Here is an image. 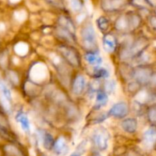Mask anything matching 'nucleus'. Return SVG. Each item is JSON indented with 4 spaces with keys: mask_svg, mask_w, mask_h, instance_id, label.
Wrapping results in <instances>:
<instances>
[{
    "mask_svg": "<svg viewBox=\"0 0 156 156\" xmlns=\"http://www.w3.org/2000/svg\"><path fill=\"white\" fill-rule=\"evenodd\" d=\"M82 46L90 52H96L98 49L97 34L93 24L91 22L87 23L83 26L80 32Z\"/></svg>",
    "mask_w": 156,
    "mask_h": 156,
    "instance_id": "f257e3e1",
    "label": "nucleus"
},
{
    "mask_svg": "<svg viewBox=\"0 0 156 156\" xmlns=\"http://www.w3.org/2000/svg\"><path fill=\"white\" fill-rule=\"evenodd\" d=\"M47 76L48 70L44 63H35L29 70V77L36 84H40L45 81Z\"/></svg>",
    "mask_w": 156,
    "mask_h": 156,
    "instance_id": "f03ea898",
    "label": "nucleus"
},
{
    "mask_svg": "<svg viewBox=\"0 0 156 156\" xmlns=\"http://www.w3.org/2000/svg\"><path fill=\"white\" fill-rule=\"evenodd\" d=\"M92 141L99 151H105L108 148L109 132L106 128L102 127L97 128L92 134Z\"/></svg>",
    "mask_w": 156,
    "mask_h": 156,
    "instance_id": "7ed1b4c3",
    "label": "nucleus"
},
{
    "mask_svg": "<svg viewBox=\"0 0 156 156\" xmlns=\"http://www.w3.org/2000/svg\"><path fill=\"white\" fill-rule=\"evenodd\" d=\"M58 50L60 54L70 65L73 67H79L80 65V58H79V53L74 48L66 45H61L59 46Z\"/></svg>",
    "mask_w": 156,
    "mask_h": 156,
    "instance_id": "20e7f679",
    "label": "nucleus"
},
{
    "mask_svg": "<svg viewBox=\"0 0 156 156\" xmlns=\"http://www.w3.org/2000/svg\"><path fill=\"white\" fill-rule=\"evenodd\" d=\"M128 113H129V107L127 103L125 102H119L111 106L108 114L113 117L121 119L125 117Z\"/></svg>",
    "mask_w": 156,
    "mask_h": 156,
    "instance_id": "39448f33",
    "label": "nucleus"
},
{
    "mask_svg": "<svg viewBox=\"0 0 156 156\" xmlns=\"http://www.w3.org/2000/svg\"><path fill=\"white\" fill-rule=\"evenodd\" d=\"M53 151L58 156L66 155L69 152V146L67 141L63 136H59L54 142L53 146Z\"/></svg>",
    "mask_w": 156,
    "mask_h": 156,
    "instance_id": "423d86ee",
    "label": "nucleus"
},
{
    "mask_svg": "<svg viewBox=\"0 0 156 156\" xmlns=\"http://www.w3.org/2000/svg\"><path fill=\"white\" fill-rule=\"evenodd\" d=\"M103 48L107 53H113L117 47V40L112 35H106L104 36L102 40Z\"/></svg>",
    "mask_w": 156,
    "mask_h": 156,
    "instance_id": "0eeeda50",
    "label": "nucleus"
},
{
    "mask_svg": "<svg viewBox=\"0 0 156 156\" xmlns=\"http://www.w3.org/2000/svg\"><path fill=\"white\" fill-rule=\"evenodd\" d=\"M133 76L138 83L146 84L151 79V72L149 69L140 67L134 71Z\"/></svg>",
    "mask_w": 156,
    "mask_h": 156,
    "instance_id": "6e6552de",
    "label": "nucleus"
},
{
    "mask_svg": "<svg viewBox=\"0 0 156 156\" xmlns=\"http://www.w3.org/2000/svg\"><path fill=\"white\" fill-rule=\"evenodd\" d=\"M86 80L83 75H77L73 84V92L76 95H81L85 90Z\"/></svg>",
    "mask_w": 156,
    "mask_h": 156,
    "instance_id": "1a4fd4ad",
    "label": "nucleus"
},
{
    "mask_svg": "<svg viewBox=\"0 0 156 156\" xmlns=\"http://www.w3.org/2000/svg\"><path fill=\"white\" fill-rule=\"evenodd\" d=\"M15 120L18 122L21 126V129L26 133H28L30 132V123L29 121L28 117L25 113L22 112H18L15 116Z\"/></svg>",
    "mask_w": 156,
    "mask_h": 156,
    "instance_id": "9d476101",
    "label": "nucleus"
},
{
    "mask_svg": "<svg viewBox=\"0 0 156 156\" xmlns=\"http://www.w3.org/2000/svg\"><path fill=\"white\" fill-rule=\"evenodd\" d=\"M138 123L136 119L134 118H127L121 122V128L127 133H134L137 129Z\"/></svg>",
    "mask_w": 156,
    "mask_h": 156,
    "instance_id": "9b49d317",
    "label": "nucleus"
},
{
    "mask_svg": "<svg viewBox=\"0 0 156 156\" xmlns=\"http://www.w3.org/2000/svg\"><path fill=\"white\" fill-rule=\"evenodd\" d=\"M143 142L147 147H152L156 142V129L155 128H149L143 135Z\"/></svg>",
    "mask_w": 156,
    "mask_h": 156,
    "instance_id": "f8f14e48",
    "label": "nucleus"
},
{
    "mask_svg": "<svg viewBox=\"0 0 156 156\" xmlns=\"http://www.w3.org/2000/svg\"><path fill=\"white\" fill-rule=\"evenodd\" d=\"M85 59L86 62L89 65L93 66V67H98L103 62L101 57L96 52H89L85 55Z\"/></svg>",
    "mask_w": 156,
    "mask_h": 156,
    "instance_id": "ddd939ff",
    "label": "nucleus"
},
{
    "mask_svg": "<svg viewBox=\"0 0 156 156\" xmlns=\"http://www.w3.org/2000/svg\"><path fill=\"white\" fill-rule=\"evenodd\" d=\"M123 6V0H105L102 3V8L105 11H115Z\"/></svg>",
    "mask_w": 156,
    "mask_h": 156,
    "instance_id": "4468645a",
    "label": "nucleus"
},
{
    "mask_svg": "<svg viewBox=\"0 0 156 156\" xmlns=\"http://www.w3.org/2000/svg\"><path fill=\"white\" fill-rule=\"evenodd\" d=\"M108 101V96L105 92L103 91H98L96 93L95 102H94V108L95 110H99L105 106Z\"/></svg>",
    "mask_w": 156,
    "mask_h": 156,
    "instance_id": "2eb2a0df",
    "label": "nucleus"
},
{
    "mask_svg": "<svg viewBox=\"0 0 156 156\" xmlns=\"http://www.w3.org/2000/svg\"><path fill=\"white\" fill-rule=\"evenodd\" d=\"M59 24L60 27L64 28L67 29L69 32H71L72 34L74 35L75 32H76V27H75L73 21L66 16H60L59 18Z\"/></svg>",
    "mask_w": 156,
    "mask_h": 156,
    "instance_id": "dca6fc26",
    "label": "nucleus"
},
{
    "mask_svg": "<svg viewBox=\"0 0 156 156\" xmlns=\"http://www.w3.org/2000/svg\"><path fill=\"white\" fill-rule=\"evenodd\" d=\"M115 28H117V30L120 31V32H125V31L130 29L129 19L127 17L121 16L117 18L115 23Z\"/></svg>",
    "mask_w": 156,
    "mask_h": 156,
    "instance_id": "f3484780",
    "label": "nucleus"
},
{
    "mask_svg": "<svg viewBox=\"0 0 156 156\" xmlns=\"http://www.w3.org/2000/svg\"><path fill=\"white\" fill-rule=\"evenodd\" d=\"M41 141H42L43 146H44V148H45V149L50 150L53 148V144H54L55 141L51 134L44 132L42 138H41Z\"/></svg>",
    "mask_w": 156,
    "mask_h": 156,
    "instance_id": "a211bd4d",
    "label": "nucleus"
},
{
    "mask_svg": "<svg viewBox=\"0 0 156 156\" xmlns=\"http://www.w3.org/2000/svg\"><path fill=\"white\" fill-rule=\"evenodd\" d=\"M56 35L60 38L66 40V41H69V42H73V41H74L73 34H72L67 29L64 28L62 27H59L56 29Z\"/></svg>",
    "mask_w": 156,
    "mask_h": 156,
    "instance_id": "6ab92c4d",
    "label": "nucleus"
},
{
    "mask_svg": "<svg viewBox=\"0 0 156 156\" xmlns=\"http://www.w3.org/2000/svg\"><path fill=\"white\" fill-rule=\"evenodd\" d=\"M15 51L19 56H25L29 51V46L24 41H20L15 46Z\"/></svg>",
    "mask_w": 156,
    "mask_h": 156,
    "instance_id": "aec40b11",
    "label": "nucleus"
},
{
    "mask_svg": "<svg viewBox=\"0 0 156 156\" xmlns=\"http://www.w3.org/2000/svg\"><path fill=\"white\" fill-rule=\"evenodd\" d=\"M110 76V73L108 69L102 67L101 66L94 67V76L95 79H101V78H108Z\"/></svg>",
    "mask_w": 156,
    "mask_h": 156,
    "instance_id": "412c9836",
    "label": "nucleus"
},
{
    "mask_svg": "<svg viewBox=\"0 0 156 156\" xmlns=\"http://www.w3.org/2000/svg\"><path fill=\"white\" fill-rule=\"evenodd\" d=\"M0 93H1V96H2L3 97L8 99L9 102L12 100V93H11V90H9V87L6 85L5 83L2 80H0Z\"/></svg>",
    "mask_w": 156,
    "mask_h": 156,
    "instance_id": "4be33fe9",
    "label": "nucleus"
},
{
    "mask_svg": "<svg viewBox=\"0 0 156 156\" xmlns=\"http://www.w3.org/2000/svg\"><path fill=\"white\" fill-rule=\"evenodd\" d=\"M96 24H97V26L99 30L102 32H107L108 28H109V21L105 16L99 17L97 19V21H96Z\"/></svg>",
    "mask_w": 156,
    "mask_h": 156,
    "instance_id": "5701e85b",
    "label": "nucleus"
},
{
    "mask_svg": "<svg viewBox=\"0 0 156 156\" xmlns=\"http://www.w3.org/2000/svg\"><path fill=\"white\" fill-rule=\"evenodd\" d=\"M5 151L8 154L11 156H23V154L21 151L17 148L16 146L12 145H6L5 147Z\"/></svg>",
    "mask_w": 156,
    "mask_h": 156,
    "instance_id": "b1692460",
    "label": "nucleus"
},
{
    "mask_svg": "<svg viewBox=\"0 0 156 156\" xmlns=\"http://www.w3.org/2000/svg\"><path fill=\"white\" fill-rule=\"evenodd\" d=\"M71 9L74 12H80L82 10L84 6V3L82 0H69Z\"/></svg>",
    "mask_w": 156,
    "mask_h": 156,
    "instance_id": "393cba45",
    "label": "nucleus"
},
{
    "mask_svg": "<svg viewBox=\"0 0 156 156\" xmlns=\"http://www.w3.org/2000/svg\"><path fill=\"white\" fill-rule=\"evenodd\" d=\"M116 87H117V84H116V81L114 80H108V81H106L105 85V93L108 94V93H112L113 92L115 91Z\"/></svg>",
    "mask_w": 156,
    "mask_h": 156,
    "instance_id": "a878e982",
    "label": "nucleus"
},
{
    "mask_svg": "<svg viewBox=\"0 0 156 156\" xmlns=\"http://www.w3.org/2000/svg\"><path fill=\"white\" fill-rule=\"evenodd\" d=\"M87 145H88V142H87L86 140L85 141H82V142L79 144V145L77 146L76 150V154H77L78 155L81 156L85 152L87 149Z\"/></svg>",
    "mask_w": 156,
    "mask_h": 156,
    "instance_id": "bb28decb",
    "label": "nucleus"
},
{
    "mask_svg": "<svg viewBox=\"0 0 156 156\" xmlns=\"http://www.w3.org/2000/svg\"><path fill=\"white\" fill-rule=\"evenodd\" d=\"M7 77L8 79L10 80V82H12V84H14L15 85H17L19 82V79H18V76L15 71H12L10 70L7 73Z\"/></svg>",
    "mask_w": 156,
    "mask_h": 156,
    "instance_id": "cd10ccee",
    "label": "nucleus"
},
{
    "mask_svg": "<svg viewBox=\"0 0 156 156\" xmlns=\"http://www.w3.org/2000/svg\"><path fill=\"white\" fill-rule=\"evenodd\" d=\"M129 22V26H130V29L136 28L137 26L140 24V18L136 15H133L130 16V18H128Z\"/></svg>",
    "mask_w": 156,
    "mask_h": 156,
    "instance_id": "c85d7f7f",
    "label": "nucleus"
},
{
    "mask_svg": "<svg viewBox=\"0 0 156 156\" xmlns=\"http://www.w3.org/2000/svg\"><path fill=\"white\" fill-rule=\"evenodd\" d=\"M136 100L138 102H140V103H143V102H145L146 101H147L149 99V95L146 93V91H140V93L137 94L136 96Z\"/></svg>",
    "mask_w": 156,
    "mask_h": 156,
    "instance_id": "c756f323",
    "label": "nucleus"
},
{
    "mask_svg": "<svg viewBox=\"0 0 156 156\" xmlns=\"http://www.w3.org/2000/svg\"><path fill=\"white\" fill-rule=\"evenodd\" d=\"M46 2L48 4H50V6L58 8V9H62L64 7L63 2H62V0H46Z\"/></svg>",
    "mask_w": 156,
    "mask_h": 156,
    "instance_id": "7c9ffc66",
    "label": "nucleus"
},
{
    "mask_svg": "<svg viewBox=\"0 0 156 156\" xmlns=\"http://www.w3.org/2000/svg\"><path fill=\"white\" fill-rule=\"evenodd\" d=\"M149 117L151 121L156 122V107L152 108L149 112Z\"/></svg>",
    "mask_w": 156,
    "mask_h": 156,
    "instance_id": "2f4dec72",
    "label": "nucleus"
},
{
    "mask_svg": "<svg viewBox=\"0 0 156 156\" xmlns=\"http://www.w3.org/2000/svg\"><path fill=\"white\" fill-rule=\"evenodd\" d=\"M7 61H8L7 54L2 53L1 55H0V64H1L2 67H5V65L7 64Z\"/></svg>",
    "mask_w": 156,
    "mask_h": 156,
    "instance_id": "473e14b6",
    "label": "nucleus"
},
{
    "mask_svg": "<svg viewBox=\"0 0 156 156\" xmlns=\"http://www.w3.org/2000/svg\"><path fill=\"white\" fill-rule=\"evenodd\" d=\"M85 15H84V14H82V15H79V16H77V22L79 23H81L83 21V20L85 19Z\"/></svg>",
    "mask_w": 156,
    "mask_h": 156,
    "instance_id": "72a5a7b5",
    "label": "nucleus"
},
{
    "mask_svg": "<svg viewBox=\"0 0 156 156\" xmlns=\"http://www.w3.org/2000/svg\"><path fill=\"white\" fill-rule=\"evenodd\" d=\"M137 84H136V83H131V84H129V90H130V91H133V90H136L137 87H135V86H136Z\"/></svg>",
    "mask_w": 156,
    "mask_h": 156,
    "instance_id": "f704fd0d",
    "label": "nucleus"
},
{
    "mask_svg": "<svg viewBox=\"0 0 156 156\" xmlns=\"http://www.w3.org/2000/svg\"><path fill=\"white\" fill-rule=\"evenodd\" d=\"M150 23L152 27L156 29V17H152L150 19Z\"/></svg>",
    "mask_w": 156,
    "mask_h": 156,
    "instance_id": "c9c22d12",
    "label": "nucleus"
},
{
    "mask_svg": "<svg viewBox=\"0 0 156 156\" xmlns=\"http://www.w3.org/2000/svg\"><path fill=\"white\" fill-rule=\"evenodd\" d=\"M147 2L151 5V6H156V0H147Z\"/></svg>",
    "mask_w": 156,
    "mask_h": 156,
    "instance_id": "e433bc0d",
    "label": "nucleus"
},
{
    "mask_svg": "<svg viewBox=\"0 0 156 156\" xmlns=\"http://www.w3.org/2000/svg\"><path fill=\"white\" fill-rule=\"evenodd\" d=\"M152 82H153V84H155L156 85V74L153 76V78H152Z\"/></svg>",
    "mask_w": 156,
    "mask_h": 156,
    "instance_id": "4c0bfd02",
    "label": "nucleus"
},
{
    "mask_svg": "<svg viewBox=\"0 0 156 156\" xmlns=\"http://www.w3.org/2000/svg\"><path fill=\"white\" fill-rule=\"evenodd\" d=\"M126 156H137V155L136 154H134V153H128Z\"/></svg>",
    "mask_w": 156,
    "mask_h": 156,
    "instance_id": "58836bf2",
    "label": "nucleus"
},
{
    "mask_svg": "<svg viewBox=\"0 0 156 156\" xmlns=\"http://www.w3.org/2000/svg\"><path fill=\"white\" fill-rule=\"evenodd\" d=\"M69 156H79V155H78V154H76V153H73V154H70Z\"/></svg>",
    "mask_w": 156,
    "mask_h": 156,
    "instance_id": "ea45409f",
    "label": "nucleus"
},
{
    "mask_svg": "<svg viewBox=\"0 0 156 156\" xmlns=\"http://www.w3.org/2000/svg\"><path fill=\"white\" fill-rule=\"evenodd\" d=\"M41 156H47V155H45V154H42V155Z\"/></svg>",
    "mask_w": 156,
    "mask_h": 156,
    "instance_id": "a19ab883",
    "label": "nucleus"
}]
</instances>
